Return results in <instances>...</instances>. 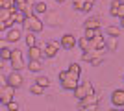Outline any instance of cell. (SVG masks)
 <instances>
[{
  "label": "cell",
  "instance_id": "cell-7",
  "mask_svg": "<svg viewBox=\"0 0 124 111\" xmlns=\"http://www.w3.org/2000/svg\"><path fill=\"white\" fill-rule=\"evenodd\" d=\"M76 43H78V39L72 33H63L59 44H61V48H65V50H72V48L76 46Z\"/></svg>",
  "mask_w": 124,
  "mask_h": 111
},
{
  "label": "cell",
  "instance_id": "cell-10",
  "mask_svg": "<svg viewBox=\"0 0 124 111\" xmlns=\"http://www.w3.org/2000/svg\"><path fill=\"white\" fill-rule=\"evenodd\" d=\"M109 15L115 17V19H122L124 17V4H120L119 0H113L111 7H109Z\"/></svg>",
  "mask_w": 124,
  "mask_h": 111
},
{
  "label": "cell",
  "instance_id": "cell-5",
  "mask_svg": "<svg viewBox=\"0 0 124 111\" xmlns=\"http://www.w3.org/2000/svg\"><path fill=\"white\" fill-rule=\"evenodd\" d=\"M59 43L57 41H50V43H46L45 46H41V50H43V56L45 58H48V59H52V58H56V54H57V50H59Z\"/></svg>",
  "mask_w": 124,
  "mask_h": 111
},
{
  "label": "cell",
  "instance_id": "cell-39",
  "mask_svg": "<svg viewBox=\"0 0 124 111\" xmlns=\"http://www.w3.org/2000/svg\"><path fill=\"white\" fill-rule=\"evenodd\" d=\"M119 2H120V4H124V0H119Z\"/></svg>",
  "mask_w": 124,
  "mask_h": 111
},
{
  "label": "cell",
  "instance_id": "cell-6",
  "mask_svg": "<svg viewBox=\"0 0 124 111\" xmlns=\"http://www.w3.org/2000/svg\"><path fill=\"white\" fill-rule=\"evenodd\" d=\"M22 83H24V80H22L21 70L11 69V74H8V85H11L13 89H19V87H22Z\"/></svg>",
  "mask_w": 124,
  "mask_h": 111
},
{
  "label": "cell",
  "instance_id": "cell-17",
  "mask_svg": "<svg viewBox=\"0 0 124 111\" xmlns=\"http://www.w3.org/2000/svg\"><path fill=\"white\" fill-rule=\"evenodd\" d=\"M83 28H100V19H98V17H91V19H87L85 24H83Z\"/></svg>",
  "mask_w": 124,
  "mask_h": 111
},
{
  "label": "cell",
  "instance_id": "cell-11",
  "mask_svg": "<svg viewBox=\"0 0 124 111\" xmlns=\"http://www.w3.org/2000/svg\"><path fill=\"white\" fill-rule=\"evenodd\" d=\"M111 104L115 107H124V89H115L111 93Z\"/></svg>",
  "mask_w": 124,
  "mask_h": 111
},
{
  "label": "cell",
  "instance_id": "cell-4",
  "mask_svg": "<svg viewBox=\"0 0 124 111\" xmlns=\"http://www.w3.org/2000/svg\"><path fill=\"white\" fill-rule=\"evenodd\" d=\"M9 63H11V69L13 70H22L26 67L24 59H22V52L19 50V48H15V50H11V58H9Z\"/></svg>",
  "mask_w": 124,
  "mask_h": 111
},
{
  "label": "cell",
  "instance_id": "cell-36",
  "mask_svg": "<svg viewBox=\"0 0 124 111\" xmlns=\"http://www.w3.org/2000/svg\"><path fill=\"white\" fill-rule=\"evenodd\" d=\"M120 28H124V17L120 19Z\"/></svg>",
  "mask_w": 124,
  "mask_h": 111
},
{
  "label": "cell",
  "instance_id": "cell-29",
  "mask_svg": "<svg viewBox=\"0 0 124 111\" xmlns=\"http://www.w3.org/2000/svg\"><path fill=\"white\" fill-rule=\"evenodd\" d=\"M26 6H30V4H28V0H15V7H17V9L22 11Z\"/></svg>",
  "mask_w": 124,
  "mask_h": 111
},
{
  "label": "cell",
  "instance_id": "cell-16",
  "mask_svg": "<svg viewBox=\"0 0 124 111\" xmlns=\"http://www.w3.org/2000/svg\"><path fill=\"white\" fill-rule=\"evenodd\" d=\"M48 11V6L45 4V2H35L33 4V13L35 15H43V13H46Z\"/></svg>",
  "mask_w": 124,
  "mask_h": 111
},
{
  "label": "cell",
  "instance_id": "cell-13",
  "mask_svg": "<svg viewBox=\"0 0 124 111\" xmlns=\"http://www.w3.org/2000/svg\"><path fill=\"white\" fill-rule=\"evenodd\" d=\"M76 44L82 48L83 52H93V43H91V39H87V37H82V39H78Z\"/></svg>",
  "mask_w": 124,
  "mask_h": 111
},
{
  "label": "cell",
  "instance_id": "cell-41",
  "mask_svg": "<svg viewBox=\"0 0 124 111\" xmlns=\"http://www.w3.org/2000/svg\"><path fill=\"white\" fill-rule=\"evenodd\" d=\"M119 111H124V109H119Z\"/></svg>",
  "mask_w": 124,
  "mask_h": 111
},
{
  "label": "cell",
  "instance_id": "cell-38",
  "mask_svg": "<svg viewBox=\"0 0 124 111\" xmlns=\"http://www.w3.org/2000/svg\"><path fill=\"white\" fill-rule=\"evenodd\" d=\"M56 2H57V4H63V2H65V0H56Z\"/></svg>",
  "mask_w": 124,
  "mask_h": 111
},
{
  "label": "cell",
  "instance_id": "cell-35",
  "mask_svg": "<svg viewBox=\"0 0 124 111\" xmlns=\"http://www.w3.org/2000/svg\"><path fill=\"white\" fill-rule=\"evenodd\" d=\"M4 65H6V61H2V59H0V72H2V69H4Z\"/></svg>",
  "mask_w": 124,
  "mask_h": 111
},
{
  "label": "cell",
  "instance_id": "cell-15",
  "mask_svg": "<svg viewBox=\"0 0 124 111\" xmlns=\"http://www.w3.org/2000/svg\"><path fill=\"white\" fill-rule=\"evenodd\" d=\"M41 69H43L41 59H30V63H28V70L30 72H41Z\"/></svg>",
  "mask_w": 124,
  "mask_h": 111
},
{
  "label": "cell",
  "instance_id": "cell-31",
  "mask_svg": "<svg viewBox=\"0 0 124 111\" xmlns=\"http://www.w3.org/2000/svg\"><path fill=\"white\" fill-rule=\"evenodd\" d=\"M6 107H8V111H19V104H17L15 100H11Z\"/></svg>",
  "mask_w": 124,
  "mask_h": 111
},
{
  "label": "cell",
  "instance_id": "cell-12",
  "mask_svg": "<svg viewBox=\"0 0 124 111\" xmlns=\"http://www.w3.org/2000/svg\"><path fill=\"white\" fill-rule=\"evenodd\" d=\"M11 19H13V22L22 24V26H24V22H26V15H24V11H21V9H13L11 11Z\"/></svg>",
  "mask_w": 124,
  "mask_h": 111
},
{
  "label": "cell",
  "instance_id": "cell-30",
  "mask_svg": "<svg viewBox=\"0 0 124 111\" xmlns=\"http://www.w3.org/2000/svg\"><path fill=\"white\" fill-rule=\"evenodd\" d=\"M83 4H85V0H72V6H74V9H76V11H82Z\"/></svg>",
  "mask_w": 124,
  "mask_h": 111
},
{
  "label": "cell",
  "instance_id": "cell-28",
  "mask_svg": "<svg viewBox=\"0 0 124 111\" xmlns=\"http://www.w3.org/2000/svg\"><path fill=\"white\" fill-rule=\"evenodd\" d=\"M30 91L33 93V95L39 96V95H43V93H45V87H41V85H37V83H33V85L30 87Z\"/></svg>",
  "mask_w": 124,
  "mask_h": 111
},
{
  "label": "cell",
  "instance_id": "cell-8",
  "mask_svg": "<svg viewBox=\"0 0 124 111\" xmlns=\"http://www.w3.org/2000/svg\"><path fill=\"white\" fill-rule=\"evenodd\" d=\"M21 37H22V32L19 30V28L11 26V28H8V30H6L4 39H6L8 43H17V41H21Z\"/></svg>",
  "mask_w": 124,
  "mask_h": 111
},
{
  "label": "cell",
  "instance_id": "cell-33",
  "mask_svg": "<svg viewBox=\"0 0 124 111\" xmlns=\"http://www.w3.org/2000/svg\"><path fill=\"white\" fill-rule=\"evenodd\" d=\"M93 6H94V4H89V2H85V4H83V9H82V11H85V13H89V11L93 9Z\"/></svg>",
  "mask_w": 124,
  "mask_h": 111
},
{
  "label": "cell",
  "instance_id": "cell-27",
  "mask_svg": "<svg viewBox=\"0 0 124 111\" xmlns=\"http://www.w3.org/2000/svg\"><path fill=\"white\" fill-rule=\"evenodd\" d=\"M26 44H28V46H33V44H37V41H35V33H33V32H28V33H26Z\"/></svg>",
  "mask_w": 124,
  "mask_h": 111
},
{
  "label": "cell",
  "instance_id": "cell-24",
  "mask_svg": "<svg viewBox=\"0 0 124 111\" xmlns=\"http://www.w3.org/2000/svg\"><path fill=\"white\" fill-rule=\"evenodd\" d=\"M35 83H37V85H41V87H45V89H46L48 85H50V80H48L46 76H37V78H35Z\"/></svg>",
  "mask_w": 124,
  "mask_h": 111
},
{
  "label": "cell",
  "instance_id": "cell-9",
  "mask_svg": "<svg viewBox=\"0 0 124 111\" xmlns=\"http://www.w3.org/2000/svg\"><path fill=\"white\" fill-rule=\"evenodd\" d=\"M13 96H15V89H13L11 85H6V87H2V95H0V104L8 106V104L13 100Z\"/></svg>",
  "mask_w": 124,
  "mask_h": 111
},
{
  "label": "cell",
  "instance_id": "cell-3",
  "mask_svg": "<svg viewBox=\"0 0 124 111\" xmlns=\"http://www.w3.org/2000/svg\"><path fill=\"white\" fill-rule=\"evenodd\" d=\"M89 95H94V89H93V83L91 81H83V83H78L76 89H74V96L78 100H82Z\"/></svg>",
  "mask_w": 124,
  "mask_h": 111
},
{
  "label": "cell",
  "instance_id": "cell-40",
  "mask_svg": "<svg viewBox=\"0 0 124 111\" xmlns=\"http://www.w3.org/2000/svg\"><path fill=\"white\" fill-rule=\"evenodd\" d=\"M0 95H2V87H0Z\"/></svg>",
  "mask_w": 124,
  "mask_h": 111
},
{
  "label": "cell",
  "instance_id": "cell-26",
  "mask_svg": "<svg viewBox=\"0 0 124 111\" xmlns=\"http://www.w3.org/2000/svg\"><path fill=\"white\" fill-rule=\"evenodd\" d=\"M100 33V28H85V37L87 39H93L94 35Z\"/></svg>",
  "mask_w": 124,
  "mask_h": 111
},
{
  "label": "cell",
  "instance_id": "cell-2",
  "mask_svg": "<svg viewBox=\"0 0 124 111\" xmlns=\"http://www.w3.org/2000/svg\"><path fill=\"white\" fill-rule=\"evenodd\" d=\"M24 26H26V30H28V32L39 33V32H43L45 24H43V21H41V19H39V17L35 15V13H31V15H28V17H26Z\"/></svg>",
  "mask_w": 124,
  "mask_h": 111
},
{
  "label": "cell",
  "instance_id": "cell-1",
  "mask_svg": "<svg viewBox=\"0 0 124 111\" xmlns=\"http://www.w3.org/2000/svg\"><path fill=\"white\" fill-rule=\"evenodd\" d=\"M59 81H61V87L65 91H74L78 85V76L70 74L69 70H61L59 72Z\"/></svg>",
  "mask_w": 124,
  "mask_h": 111
},
{
  "label": "cell",
  "instance_id": "cell-42",
  "mask_svg": "<svg viewBox=\"0 0 124 111\" xmlns=\"http://www.w3.org/2000/svg\"><path fill=\"white\" fill-rule=\"evenodd\" d=\"M122 80H124V76H122Z\"/></svg>",
  "mask_w": 124,
  "mask_h": 111
},
{
  "label": "cell",
  "instance_id": "cell-20",
  "mask_svg": "<svg viewBox=\"0 0 124 111\" xmlns=\"http://www.w3.org/2000/svg\"><path fill=\"white\" fill-rule=\"evenodd\" d=\"M96 107H98V104H78L80 111H98Z\"/></svg>",
  "mask_w": 124,
  "mask_h": 111
},
{
  "label": "cell",
  "instance_id": "cell-22",
  "mask_svg": "<svg viewBox=\"0 0 124 111\" xmlns=\"http://www.w3.org/2000/svg\"><path fill=\"white\" fill-rule=\"evenodd\" d=\"M106 48H109V50H117V48H119L117 37H109L108 41H106Z\"/></svg>",
  "mask_w": 124,
  "mask_h": 111
},
{
  "label": "cell",
  "instance_id": "cell-25",
  "mask_svg": "<svg viewBox=\"0 0 124 111\" xmlns=\"http://www.w3.org/2000/svg\"><path fill=\"white\" fill-rule=\"evenodd\" d=\"M96 100H98V98H96V93H94V95H89V96H85V98H82L78 104H96Z\"/></svg>",
  "mask_w": 124,
  "mask_h": 111
},
{
  "label": "cell",
  "instance_id": "cell-37",
  "mask_svg": "<svg viewBox=\"0 0 124 111\" xmlns=\"http://www.w3.org/2000/svg\"><path fill=\"white\" fill-rule=\"evenodd\" d=\"M28 4H30V6H33V4H35V0H28Z\"/></svg>",
  "mask_w": 124,
  "mask_h": 111
},
{
  "label": "cell",
  "instance_id": "cell-19",
  "mask_svg": "<svg viewBox=\"0 0 124 111\" xmlns=\"http://www.w3.org/2000/svg\"><path fill=\"white\" fill-rule=\"evenodd\" d=\"M69 72L80 78V74H82V67H80V63H70V65H69Z\"/></svg>",
  "mask_w": 124,
  "mask_h": 111
},
{
  "label": "cell",
  "instance_id": "cell-32",
  "mask_svg": "<svg viewBox=\"0 0 124 111\" xmlns=\"http://www.w3.org/2000/svg\"><path fill=\"white\" fill-rule=\"evenodd\" d=\"M6 85H8V76H4L0 72V87H6Z\"/></svg>",
  "mask_w": 124,
  "mask_h": 111
},
{
  "label": "cell",
  "instance_id": "cell-21",
  "mask_svg": "<svg viewBox=\"0 0 124 111\" xmlns=\"http://www.w3.org/2000/svg\"><path fill=\"white\" fill-rule=\"evenodd\" d=\"M8 19H11V9H8V7H0V22H6Z\"/></svg>",
  "mask_w": 124,
  "mask_h": 111
},
{
  "label": "cell",
  "instance_id": "cell-34",
  "mask_svg": "<svg viewBox=\"0 0 124 111\" xmlns=\"http://www.w3.org/2000/svg\"><path fill=\"white\" fill-rule=\"evenodd\" d=\"M6 43H8V41H6V39H0V50H2V48L6 46Z\"/></svg>",
  "mask_w": 124,
  "mask_h": 111
},
{
  "label": "cell",
  "instance_id": "cell-23",
  "mask_svg": "<svg viewBox=\"0 0 124 111\" xmlns=\"http://www.w3.org/2000/svg\"><path fill=\"white\" fill-rule=\"evenodd\" d=\"M9 58H11V48L4 46L0 50V59H2V61H9Z\"/></svg>",
  "mask_w": 124,
  "mask_h": 111
},
{
  "label": "cell",
  "instance_id": "cell-18",
  "mask_svg": "<svg viewBox=\"0 0 124 111\" xmlns=\"http://www.w3.org/2000/svg\"><path fill=\"white\" fill-rule=\"evenodd\" d=\"M106 33L109 37H119L120 35V28L119 26H106Z\"/></svg>",
  "mask_w": 124,
  "mask_h": 111
},
{
  "label": "cell",
  "instance_id": "cell-14",
  "mask_svg": "<svg viewBox=\"0 0 124 111\" xmlns=\"http://www.w3.org/2000/svg\"><path fill=\"white\" fill-rule=\"evenodd\" d=\"M28 56H30V59H41V58H43V50H41V46H37V44H33V46H28Z\"/></svg>",
  "mask_w": 124,
  "mask_h": 111
}]
</instances>
